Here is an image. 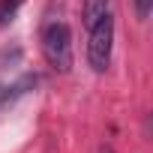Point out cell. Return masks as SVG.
Instances as JSON below:
<instances>
[{"label":"cell","instance_id":"obj_1","mask_svg":"<svg viewBox=\"0 0 153 153\" xmlns=\"http://www.w3.org/2000/svg\"><path fill=\"white\" fill-rule=\"evenodd\" d=\"M42 54L51 69H57V72L72 69V33L63 21H54L42 30Z\"/></svg>","mask_w":153,"mask_h":153},{"label":"cell","instance_id":"obj_2","mask_svg":"<svg viewBox=\"0 0 153 153\" xmlns=\"http://www.w3.org/2000/svg\"><path fill=\"white\" fill-rule=\"evenodd\" d=\"M111 42H114V18L111 12L96 24L90 27V42H87V63L93 72H105L108 63H111Z\"/></svg>","mask_w":153,"mask_h":153},{"label":"cell","instance_id":"obj_3","mask_svg":"<svg viewBox=\"0 0 153 153\" xmlns=\"http://www.w3.org/2000/svg\"><path fill=\"white\" fill-rule=\"evenodd\" d=\"M108 15V0H84V6H81V21L84 27H96L102 18Z\"/></svg>","mask_w":153,"mask_h":153},{"label":"cell","instance_id":"obj_4","mask_svg":"<svg viewBox=\"0 0 153 153\" xmlns=\"http://www.w3.org/2000/svg\"><path fill=\"white\" fill-rule=\"evenodd\" d=\"M21 3H24V0H0V27H3L6 21H12V15L18 12Z\"/></svg>","mask_w":153,"mask_h":153},{"label":"cell","instance_id":"obj_5","mask_svg":"<svg viewBox=\"0 0 153 153\" xmlns=\"http://www.w3.org/2000/svg\"><path fill=\"white\" fill-rule=\"evenodd\" d=\"M150 9H153V0H135V12H138V18H147Z\"/></svg>","mask_w":153,"mask_h":153},{"label":"cell","instance_id":"obj_6","mask_svg":"<svg viewBox=\"0 0 153 153\" xmlns=\"http://www.w3.org/2000/svg\"><path fill=\"white\" fill-rule=\"evenodd\" d=\"M6 102H9V90H6V87H3V84H0V108H3V105H6Z\"/></svg>","mask_w":153,"mask_h":153},{"label":"cell","instance_id":"obj_7","mask_svg":"<svg viewBox=\"0 0 153 153\" xmlns=\"http://www.w3.org/2000/svg\"><path fill=\"white\" fill-rule=\"evenodd\" d=\"M99 153H114V150L111 147H99Z\"/></svg>","mask_w":153,"mask_h":153}]
</instances>
